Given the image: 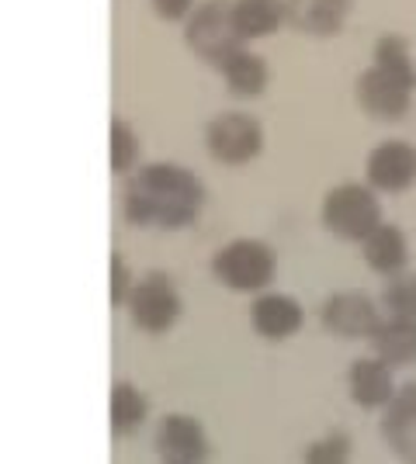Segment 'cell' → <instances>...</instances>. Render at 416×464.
I'll return each mask as SVG.
<instances>
[{
  "label": "cell",
  "mask_w": 416,
  "mask_h": 464,
  "mask_svg": "<svg viewBox=\"0 0 416 464\" xmlns=\"http://www.w3.org/2000/svg\"><path fill=\"white\" fill-rule=\"evenodd\" d=\"M125 218L153 229L188 226L205 205V188L188 167L178 163H150L129 177L125 188Z\"/></svg>",
  "instance_id": "obj_1"
},
{
  "label": "cell",
  "mask_w": 416,
  "mask_h": 464,
  "mask_svg": "<svg viewBox=\"0 0 416 464\" xmlns=\"http://www.w3.org/2000/svg\"><path fill=\"white\" fill-rule=\"evenodd\" d=\"M416 66L410 45L399 35H382L375 45V66L357 77V101L368 115L375 118H402L413 104Z\"/></svg>",
  "instance_id": "obj_2"
},
{
  "label": "cell",
  "mask_w": 416,
  "mask_h": 464,
  "mask_svg": "<svg viewBox=\"0 0 416 464\" xmlns=\"http://www.w3.org/2000/svg\"><path fill=\"white\" fill-rule=\"evenodd\" d=\"M323 226L337 239L364 243L382 226V205L368 184H337L323 198Z\"/></svg>",
  "instance_id": "obj_3"
},
{
  "label": "cell",
  "mask_w": 416,
  "mask_h": 464,
  "mask_svg": "<svg viewBox=\"0 0 416 464\" xmlns=\"http://www.w3.org/2000/svg\"><path fill=\"white\" fill-rule=\"evenodd\" d=\"M184 39L201 59H208L216 66L226 56H233L237 49H243V42H247L243 32L237 28V21H233V0H205V4H198L188 14Z\"/></svg>",
  "instance_id": "obj_4"
},
{
  "label": "cell",
  "mask_w": 416,
  "mask_h": 464,
  "mask_svg": "<svg viewBox=\"0 0 416 464\" xmlns=\"http://www.w3.org/2000/svg\"><path fill=\"white\" fill-rule=\"evenodd\" d=\"M212 271L229 291H264L275 281V250L260 239H233L212 256Z\"/></svg>",
  "instance_id": "obj_5"
},
{
  "label": "cell",
  "mask_w": 416,
  "mask_h": 464,
  "mask_svg": "<svg viewBox=\"0 0 416 464\" xmlns=\"http://www.w3.org/2000/svg\"><path fill=\"white\" fill-rule=\"evenodd\" d=\"M205 142H208V153L216 156L218 163L239 167V163L254 160L264 150V129H260L257 118L247 115V111H222L208 121Z\"/></svg>",
  "instance_id": "obj_6"
},
{
  "label": "cell",
  "mask_w": 416,
  "mask_h": 464,
  "mask_svg": "<svg viewBox=\"0 0 416 464\" xmlns=\"http://www.w3.org/2000/svg\"><path fill=\"white\" fill-rule=\"evenodd\" d=\"M129 312H132V323L146 333L170 329L180 319V298L174 291V281L163 271L142 274L129 295Z\"/></svg>",
  "instance_id": "obj_7"
},
{
  "label": "cell",
  "mask_w": 416,
  "mask_h": 464,
  "mask_svg": "<svg viewBox=\"0 0 416 464\" xmlns=\"http://www.w3.org/2000/svg\"><path fill=\"white\" fill-rule=\"evenodd\" d=\"M157 450L160 464H208V454H212L205 426L184 412H170L160 420Z\"/></svg>",
  "instance_id": "obj_8"
},
{
  "label": "cell",
  "mask_w": 416,
  "mask_h": 464,
  "mask_svg": "<svg viewBox=\"0 0 416 464\" xmlns=\"http://www.w3.org/2000/svg\"><path fill=\"white\" fill-rule=\"evenodd\" d=\"M364 174H368V188H375V191H410L416 180V146L402 142V139L378 142L364 163Z\"/></svg>",
  "instance_id": "obj_9"
},
{
  "label": "cell",
  "mask_w": 416,
  "mask_h": 464,
  "mask_svg": "<svg viewBox=\"0 0 416 464\" xmlns=\"http://www.w3.org/2000/svg\"><path fill=\"white\" fill-rule=\"evenodd\" d=\"M323 326L337 336H372L375 326L382 323V312L368 295H357V291H337L323 302Z\"/></svg>",
  "instance_id": "obj_10"
},
{
  "label": "cell",
  "mask_w": 416,
  "mask_h": 464,
  "mask_svg": "<svg viewBox=\"0 0 416 464\" xmlns=\"http://www.w3.org/2000/svg\"><path fill=\"white\" fill-rule=\"evenodd\" d=\"M302 305H298L292 295H281V291H260L250 305V323L254 333L264 340H288L302 329Z\"/></svg>",
  "instance_id": "obj_11"
},
{
  "label": "cell",
  "mask_w": 416,
  "mask_h": 464,
  "mask_svg": "<svg viewBox=\"0 0 416 464\" xmlns=\"http://www.w3.org/2000/svg\"><path fill=\"white\" fill-rule=\"evenodd\" d=\"M382 433H385L389 447L396 450L399 461L416 464V382L396 388L392 402L385 406Z\"/></svg>",
  "instance_id": "obj_12"
},
{
  "label": "cell",
  "mask_w": 416,
  "mask_h": 464,
  "mask_svg": "<svg viewBox=\"0 0 416 464\" xmlns=\"http://www.w3.org/2000/svg\"><path fill=\"white\" fill-rule=\"evenodd\" d=\"M347 388L361 409H385L396 395V378H392V368L385 361L357 357L347 371Z\"/></svg>",
  "instance_id": "obj_13"
},
{
  "label": "cell",
  "mask_w": 416,
  "mask_h": 464,
  "mask_svg": "<svg viewBox=\"0 0 416 464\" xmlns=\"http://www.w3.org/2000/svg\"><path fill=\"white\" fill-rule=\"evenodd\" d=\"M354 0H285V18L305 35H334L351 14Z\"/></svg>",
  "instance_id": "obj_14"
},
{
  "label": "cell",
  "mask_w": 416,
  "mask_h": 464,
  "mask_svg": "<svg viewBox=\"0 0 416 464\" xmlns=\"http://www.w3.org/2000/svg\"><path fill=\"white\" fill-rule=\"evenodd\" d=\"M364 264L375 274H385V277H396V274L406 271V260H410V243L399 226H389L382 222L364 243Z\"/></svg>",
  "instance_id": "obj_15"
},
{
  "label": "cell",
  "mask_w": 416,
  "mask_h": 464,
  "mask_svg": "<svg viewBox=\"0 0 416 464\" xmlns=\"http://www.w3.org/2000/svg\"><path fill=\"white\" fill-rule=\"evenodd\" d=\"M368 340H372V347H375V357L385 361L389 368L413 364L416 361V323L382 315V323H378L375 333H372Z\"/></svg>",
  "instance_id": "obj_16"
},
{
  "label": "cell",
  "mask_w": 416,
  "mask_h": 464,
  "mask_svg": "<svg viewBox=\"0 0 416 464\" xmlns=\"http://www.w3.org/2000/svg\"><path fill=\"white\" fill-rule=\"evenodd\" d=\"M218 70L226 77V87L237 97H257L267 87V63L250 49H237L233 56L218 63Z\"/></svg>",
  "instance_id": "obj_17"
},
{
  "label": "cell",
  "mask_w": 416,
  "mask_h": 464,
  "mask_svg": "<svg viewBox=\"0 0 416 464\" xmlns=\"http://www.w3.org/2000/svg\"><path fill=\"white\" fill-rule=\"evenodd\" d=\"M233 21L243 39L271 35L285 21V0H233Z\"/></svg>",
  "instance_id": "obj_18"
},
{
  "label": "cell",
  "mask_w": 416,
  "mask_h": 464,
  "mask_svg": "<svg viewBox=\"0 0 416 464\" xmlns=\"http://www.w3.org/2000/svg\"><path fill=\"white\" fill-rule=\"evenodd\" d=\"M146 395L139 392L136 385H115L111 388V430L119 433V437H132L139 426L146 423Z\"/></svg>",
  "instance_id": "obj_19"
},
{
  "label": "cell",
  "mask_w": 416,
  "mask_h": 464,
  "mask_svg": "<svg viewBox=\"0 0 416 464\" xmlns=\"http://www.w3.org/2000/svg\"><path fill=\"white\" fill-rule=\"evenodd\" d=\"M382 309L392 319L416 323V274H396L389 277L385 295H382Z\"/></svg>",
  "instance_id": "obj_20"
},
{
  "label": "cell",
  "mask_w": 416,
  "mask_h": 464,
  "mask_svg": "<svg viewBox=\"0 0 416 464\" xmlns=\"http://www.w3.org/2000/svg\"><path fill=\"white\" fill-rule=\"evenodd\" d=\"M305 464H351V440L343 433H326L305 447Z\"/></svg>",
  "instance_id": "obj_21"
},
{
  "label": "cell",
  "mask_w": 416,
  "mask_h": 464,
  "mask_svg": "<svg viewBox=\"0 0 416 464\" xmlns=\"http://www.w3.org/2000/svg\"><path fill=\"white\" fill-rule=\"evenodd\" d=\"M136 153H139V142L132 136V129H129V121H121L115 118L111 121V170H129L132 163H136Z\"/></svg>",
  "instance_id": "obj_22"
},
{
  "label": "cell",
  "mask_w": 416,
  "mask_h": 464,
  "mask_svg": "<svg viewBox=\"0 0 416 464\" xmlns=\"http://www.w3.org/2000/svg\"><path fill=\"white\" fill-rule=\"evenodd\" d=\"M132 295V281H129V267L119 253L111 256V305H125Z\"/></svg>",
  "instance_id": "obj_23"
},
{
  "label": "cell",
  "mask_w": 416,
  "mask_h": 464,
  "mask_svg": "<svg viewBox=\"0 0 416 464\" xmlns=\"http://www.w3.org/2000/svg\"><path fill=\"white\" fill-rule=\"evenodd\" d=\"M150 4L163 21H180L191 14V0H150Z\"/></svg>",
  "instance_id": "obj_24"
}]
</instances>
